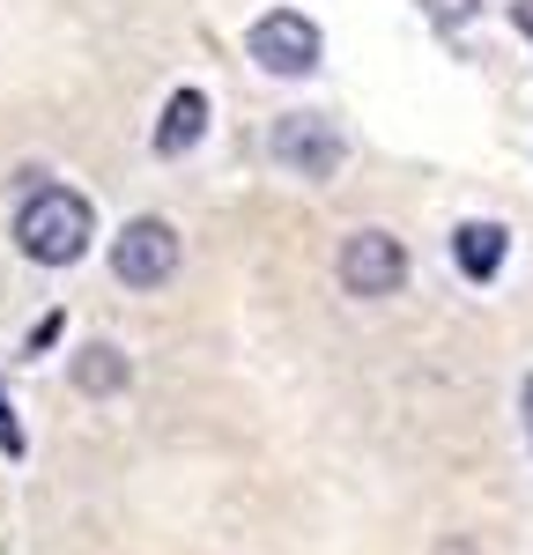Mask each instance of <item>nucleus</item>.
<instances>
[{"label":"nucleus","mask_w":533,"mask_h":555,"mask_svg":"<svg viewBox=\"0 0 533 555\" xmlns=\"http://www.w3.org/2000/svg\"><path fill=\"white\" fill-rule=\"evenodd\" d=\"M519 30H526V38H533V0H526V8H519Z\"/></svg>","instance_id":"obj_11"},{"label":"nucleus","mask_w":533,"mask_h":555,"mask_svg":"<svg viewBox=\"0 0 533 555\" xmlns=\"http://www.w3.org/2000/svg\"><path fill=\"white\" fill-rule=\"evenodd\" d=\"M467 8H474V0H430V15H438L444 30H452V23H459V15H467Z\"/></svg>","instance_id":"obj_10"},{"label":"nucleus","mask_w":533,"mask_h":555,"mask_svg":"<svg viewBox=\"0 0 533 555\" xmlns=\"http://www.w3.org/2000/svg\"><path fill=\"white\" fill-rule=\"evenodd\" d=\"M200 133H208V96L200 89H178L171 104H164V127H156V156H185V149H200Z\"/></svg>","instance_id":"obj_6"},{"label":"nucleus","mask_w":533,"mask_h":555,"mask_svg":"<svg viewBox=\"0 0 533 555\" xmlns=\"http://www.w3.org/2000/svg\"><path fill=\"white\" fill-rule=\"evenodd\" d=\"M0 452H23V429H15V415H8V400H0Z\"/></svg>","instance_id":"obj_9"},{"label":"nucleus","mask_w":533,"mask_h":555,"mask_svg":"<svg viewBox=\"0 0 533 555\" xmlns=\"http://www.w3.org/2000/svg\"><path fill=\"white\" fill-rule=\"evenodd\" d=\"M75 385H82V392H96V400H104V392H127V385H133V363L112 341H96V348H82V356H75Z\"/></svg>","instance_id":"obj_8"},{"label":"nucleus","mask_w":533,"mask_h":555,"mask_svg":"<svg viewBox=\"0 0 533 555\" xmlns=\"http://www.w3.org/2000/svg\"><path fill=\"white\" fill-rule=\"evenodd\" d=\"M274 164L289 178L326 185V178L341 171V133L326 127V119H311V112H289V119H274Z\"/></svg>","instance_id":"obj_4"},{"label":"nucleus","mask_w":533,"mask_h":555,"mask_svg":"<svg viewBox=\"0 0 533 555\" xmlns=\"http://www.w3.org/2000/svg\"><path fill=\"white\" fill-rule=\"evenodd\" d=\"M89 230H96V215L67 185H38L23 201V215H15V245H23V259H38V267H75L89 253Z\"/></svg>","instance_id":"obj_1"},{"label":"nucleus","mask_w":533,"mask_h":555,"mask_svg":"<svg viewBox=\"0 0 533 555\" xmlns=\"http://www.w3.org/2000/svg\"><path fill=\"white\" fill-rule=\"evenodd\" d=\"M245 52L260 60L266 75H311L318 67V23L297 15V8H266L252 23V38H245Z\"/></svg>","instance_id":"obj_3"},{"label":"nucleus","mask_w":533,"mask_h":555,"mask_svg":"<svg viewBox=\"0 0 533 555\" xmlns=\"http://www.w3.org/2000/svg\"><path fill=\"white\" fill-rule=\"evenodd\" d=\"M452 259H459L467 282H496V267H504V230H496V222H459Z\"/></svg>","instance_id":"obj_7"},{"label":"nucleus","mask_w":533,"mask_h":555,"mask_svg":"<svg viewBox=\"0 0 533 555\" xmlns=\"http://www.w3.org/2000/svg\"><path fill=\"white\" fill-rule=\"evenodd\" d=\"M526 437H533V378H526Z\"/></svg>","instance_id":"obj_12"},{"label":"nucleus","mask_w":533,"mask_h":555,"mask_svg":"<svg viewBox=\"0 0 533 555\" xmlns=\"http://www.w3.org/2000/svg\"><path fill=\"white\" fill-rule=\"evenodd\" d=\"M400 282H407V253H400V237L386 230H355L349 245H341V289L349 297H393Z\"/></svg>","instance_id":"obj_5"},{"label":"nucleus","mask_w":533,"mask_h":555,"mask_svg":"<svg viewBox=\"0 0 533 555\" xmlns=\"http://www.w3.org/2000/svg\"><path fill=\"white\" fill-rule=\"evenodd\" d=\"M112 274H119L127 289H164V282L178 274V230L164 222V215L127 222V237L112 245Z\"/></svg>","instance_id":"obj_2"}]
</instances>
